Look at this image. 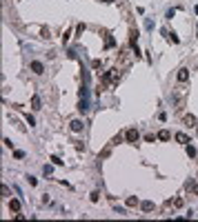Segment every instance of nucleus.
<instances>
[{"label": "nucleus", "mask_w": 198, "mask_h": 222, "mask_svg": "<svg viewBox=\"0 0 198 222\" xmlns=\"http://www.w3.org/2000/svg\"><path fill=\"white\" fill-rule=\"evenodd\" d=\"M118 82H120V69H118V67H114V69H109V71L103 73V84L118 87Z\"/></svg>", "instance_id": "obj_1"}, {"label": "nucleus", "mask_w": 198, "mask_h": 222, "mask_svg": "<svg viewBox=\"0 0 198 222\" xmlns=\"http://www.w3.org/2000/svg\"><path fill=\"white\" fill-rule=\"evenodd\" d=\"M129 65H131V53H129V51H122L120 60H118V69H127Z\"/></svg>", "instance_id": "obj_2"}, {"label": "nucleus", "mask_w": 198, "mask_h": 222, "mask_svg": "<svg viewBox=\"0 0 198 222\" xmlns=\"http://www.w3.org/2000/svg\"><path fill=\"white\" fill-rule=\"evenodd\" d=\"M125 138H127V142H131V144H136V142H138V138H140V133L136 131V129H127Z\"/></svg>", "instance_id": "obj_3"}, {"label": "nucleus", "mask_w": 198, "mask_h": 222, "mask_svg": "<svg viewBox=\"0 0 198 222\" xmlns=\"http://www.w3.org/2000/svg\"><path fill=\"white\" fill-rule=\"evenodd\" d=\"M29 69L36 73V76H40V73H45V65H42V62H38V60H33L31 65H29Z\"/></svg>", "instance_id": "obj_4"}, {"label": "nucleus", "mask_w": 198, "mask_h": 222, "mask_svg": "<svg viewBox=\"0 0 198 222\" xmlns=\"http://www.w3.org/2000/svg\"><path fill=\"white\" fill-rule=\"evenodd\" d=\"M176 78H178V82H187V78H189V71H187V69L183 67V69H178Z\"/></svg>", "instance_id": "obj_5"}, {"label": "nucleus", "mask_w": 198, "mask_h": 222, "mask_svg": "<svg viewBox=\"0 0 198 222\" xmlns=\"http://www.w3.org/2000/svg\"><path fill=\"white\" fill-rule=\"evenodd\" d=\"M82 127H85V124H82L80 120H71V122H69V129H71V131H73V133H78V131H82Z\"/></svg>", "instance_id": "obj_6"}, {"label": "nucleus", "mask_w": 198, "mask_h": 222, "mask_svg": "<svg viewBox=\"0 0 198 222\" xmlns=\"http://www.w3.org/2000/svg\"><path fill=\"white\" fill-rule=\"evenodd\" d=\"M162 36H167V40H169V42L178 44V36H176V33H169L167 29H162Z\"/></svg>", "instance_id": "obj_7"}, {"label": "nucleus", "mask_w": 198, "mask_h": 222, "mask_svg": "<svg viewBox=\"0 0 198 222\" xmlns=\"http://www.w3.org/2000/svg\"><path fill=\"white\" fill-rule=\"evenodd\" d=\"M9 211L18 213V211H20V202H18V200H9Z\"/></svg>", "instance_id": "obj_8"}, {"label": "nucleus", "mask_w": 198, "mask_h": 222, "mask_svg": "<svg viewBox=\"0 0 198 222\" xmlns=\"http://www.w3.org/2000/svg\"><path fill=\"white\" fill-rule=\"evenodd\" d=\"M40 105H42L40 98H38V96H33V98H31V109H36V111H38V109H42Z\"/></svg>", "instance_id": "obj_9"}, {"label": "nucleus", "mask_w": 198, "mask_h": 222, "mask_svg": "<svg viewBox=\"0 0 198 222\" xmlns=\"http://www.w3.org/2000/svg\"><path fill=\"white\" fill-rule=\"evenodd\" d=\"M183 120H185V124H187V127H196V118H194V116H189V113L183 118Z\"/></svg>", "instance_id": "obj_10"}, {"label": "nucleus", "mask_w": 198, "mask_h": 222, "mask_svg": "<svg viewBox=\"0 0 198 222\" xmlns=\"http://www.w3.org/2000/svg\"><path fill=\"white\" fill-rule=\"evenodd\" d=\"M176 140L180 142V144H187V142H189V135H187V133H176Z\"/></svg>", "instance_id": "obj_11"}, {"label": "nucleus", "mask_w": 198, "mask_h": 222, "mask_svg": "<svg viewBox=\"0 0 198 222\" xmlns=\"http://www.w3.org/2000/svg\"><path fill=\"white\" fill-rule=\"evenodd\" d=\"M140 209H143V211H147V213H149V211H151V209H154V202H149V200H145L143 204H140Z\"/></svg>", "instance_id": "obj_12"}, {"label": "nucleus", "mask_w": 198, "mask_h": 222, "mask_svg": "<svg viewBox=\"0 0 198 222\" xmlns=\"http://www.w3.org/2000/svg\"><path fill=\"white\" fill-rule=\"evenodd\" d=\"M172 138V133L167 131V129H162V131H158V140H169Z\"/></svg>", "instance_id": "obj_13"}, {"label": "nucleus", "mask_w": 198, "mask_h": 222, "mask_svg": "<svg viewBox=\"0 0 198 222\" xmlns=\"http://www.w3.org/2000/svg\"><path fill=\"white\" fill-rule=\"evenodd\" d=\"M114 44H116V40H114V38L109 36V33H107V38H105V47L109 49V47H114Z\"/></svg>", "instance_id": "obj_14"}, {"label": "nucleus", "mask_w": 198, "mask_h": 222, "mask_svg": "<svg viewBox=\"0 0 198 222\" xmlns=\"http://www.w3.org/2000/svg\"><path fill=\"white\" fill-rule=\"evenodd\" d=\"M136 204H138V198H136V196L127 198V207H136Z\"/></svg>", "instance_id": "obj_15"}, {"label": "nucleus", "mask_w": 198, "mask_h": 222, "mask_svg": "<svg viewBox=\"0 0 198 222\" xmlns=\"http://www.w3.org/2000/svg\"><path fill=\"white\" fill-rule=\"evenodd\" d=\"M78 111H82V113L87 111V100H85V98L80 100V105H78Z\"/></svg>", "instance_id": "obj_16"}, {"label": "nucleus", "mask_w": 198, "mask_h": 222, "mask_svg": "<svg viewBox=\"0 0 198 222\" xmlns=\"http://www.w3.org/2000/svg\"><path fill=\"white\" fill-rule=\"evenodd\" d=\"M187 156H189V158L196 156V149H194V147H189V144H187Z\"/></svg>", "instance_id": "obj_17"}, {"label": "nucleus", "mask_w": 198, "mask_h": 222, "mask_svg": "<svg viewBox=\"0 0 198 222\" xmlns=\"http://www.w3.org/2000/svg\"><path fill=\"white\" fill-rule=\"evenodd\" d=\"M42 171H45V175H49V173L54 171V167H51V164H45V169H42Z\"/></svg>", "instance_id": "obj_18"}, {"label": "nucleus", "mask_w": 198, "mask_h": 222, "mask_svg": "<svg viewBox=\"0 0 198 222\" xmlns=\"http://www.w3.org/2000/svg\"><path fill=\"white\" fill-rule=\"evenodd\" d=\"M91 67H94V69H100V67H103V62H100V60H91Z\"/></svg>", "instance_id": "obj_19"}, {"label": "nucleus", "mask_w": 198, "mask_h": 222, "mask_svg": "<svg viewBox=\"0 0 198 222\" xmlns=\"http://www.w3.org/2000/svg\"><path fill=\"white\" fill-rule=\"evenodd\" d=\"M85 29H87V27H85V22H80V25H78V27H76V31H78V33H80V36H82V31H85Z\"/></svg>", "instance_id": "obj_20"}, {"label": "nucleus", "mask_w": 198, "mask_h": 222, "mask_svg": "<svg viewBox=\"0 0 198 222\" xmlns=\"http://www.w3.org/2000/svg\"><path fill=\"white\" fill-rule=\"evenodd\" d=\"M27 122H29V127H33V124H36V120H33V116H29V113H27Z\"/></svg>", "instance_id": "obj_21"}, {"label": "nucleus", "mask_w": 198, "mask_h": 222, "mask_svg": "<svg viewBox=\"0 0 198 222\" xmlns=\"http://www.w3.org/2000/svg\"><path fill=\"white\" fill-rule=\"evenodd\" d=\"M98 198H100V193L94 191V193H91V202H98Z\"/></svg>", "instance_id": "obj_22"}, {"label": "nucleus", "mask_w": 198, "mask_h": 222, "mask_svg": "<svg viewBox=\"0 0 198 222\" xmlns=\"http://www.w3.org/2000/svg\"><path fill=\"white\" fill-rule=\"evenodd\" d=\"M174 204H176V207H183L185 200H183V198H176V200H174Z\"/></svg>", "instance_id": "obj_23"}, {"label": "nucleus", "mask_w": 198, "mask_h": 222, "mask_svg": "<svg viewBox=\"0 0 198 222\" xmlns=\"http://www.w3.org/2000/svg\"><path fill=\"white\" fill-rule=\"evenodd\" d=\"M109 153H111V149H109V147H107V149H105L103 153H100V156H98V158H107V156H109Z\"/></svg>", "instance_id": "obj_24"}, {"label": "nucleus", "mask_w": 198, "mask_h": 222, "mask_svg": "<svg viewBox=\"0 0 198 222\" xmlns=\"http://www.w3.org/2000/svg\"><path fill=\"white\" fill-rule=\"evenodd\" d=\"M51 162H54V164H63V160H60L58 156H51Z\"/></svg>", "instance_id": "obj_25"}, {"label": "nucleus", "mask_w": 198, "mask_h": 222, "mask_svg": "<svg viewBox=\"0 0 198 222\" xmlns=\"http://www.w3.org/2000/svg\"><path fill=\"white\" fill-rule=\"evenodd\" d=\"M156 138H158V135H151V133H149V135H145V140H147V142H154Z\"/></svg>", "instance_id": "obj_26"}, {"label": "nucleus", "mask_w": 198, "mask_h": 222, "mask_svg": "<svg viewBox=\"0 0 198 222\" xmlns=\"http://www.w3.org/2000/svg\"><path fill=\"white\" fill-rule=\"evenodd\" d=\"M14 156L18 158V160H22V158H25V153H22V151H14Z\"/></svg>", "instance_id": "obj_27"}, {"label": "nucleus", "mask_w": 198, "mask_h": 222, "mask_svg": "<svg viewBox=\"0 0 198 222\" xmlns=\"http://www.w3.org/2000/svg\"><path fill=\"white\" fill-rule=\"evenodd\" d=\"M191 189H194V193H196V196H198V187H191Z\"/></svg>", "instance_id": "obj_28"}, {"label": "nucleus", "mask_w": 198, "mask_h": 222, "mask_svg": "<svg viewBox=\"0 0 198 222\" xmlns=\"http://www.w3.org/2000/svg\"><path fill=\"white\" fill-rule=\"evenodd\" d=\"M100 2H114V0H100Z\"/></svg>", "instance_id": "obj_29"}]
</instances>
